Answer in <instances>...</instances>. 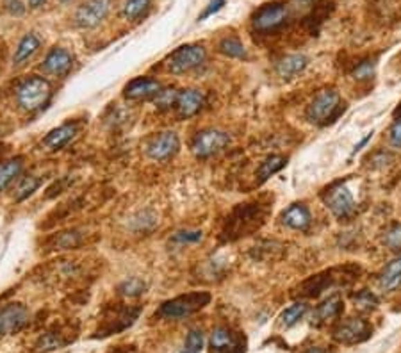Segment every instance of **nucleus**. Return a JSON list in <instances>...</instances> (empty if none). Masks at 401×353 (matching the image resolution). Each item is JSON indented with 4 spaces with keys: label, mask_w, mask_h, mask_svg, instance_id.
Returning <instances> with one entry per match:
<instances>
[{
    "label": "nucleus",
    "mask_w": 401,
    "mask_h": 353,
    "mask_svg": "<svg viewBox=\"0 0 401 353\" xmlns=\"http://www.w3.org/2000/svg\"><path fill=\"white\" fill-rule=\"evenodd\" d=\"M264 218H266V207L259 203H241L232 210L230 218L226 219V227L223 230L225 239L234 241L242 235H248L262 225Z\"/></svg>",
    "instance_id": "1"
},
{
    "label": "nucleus",
    "mask_w": 401,
    "mask_h": 353,
    "mask_svg": "<svg viewBox=\"0 0 401 353\" xmlns=\"http://www.w3.org/2000/svg\"><path fill=\"white\" fill-rule=\"evenodd\" d=\"M344 104H341L339 93L332 88H325L316 93V97L310 100L309 107L305 111V116L310 123L316 125H326L335 122L339 114L344 113Z\"/></svg>",
    "instance_id": "2"
},
{
    "label": "nucleus",
    "mask_w": 401,
    "mask_h": 353,
    "mask_svg": "<svg viewBox=\"0 0 401 353\" xmlns=\"http://www.w3.org/2000/svg\"><path fill=\"white\" fill-rule=\"evenodd\" d=\"M211 294L205 291H197V293L180 294L177 298L168 300L161 305L159 316L166 320H184L195 312L202 311L205 305H209Z\"/></svg>",
    "instance_id": "3"
},
{
    "label": "nucleus",
    "mask_w": 401,
    "mask_h": 353,
    "mask_svg": "<svg viewBox=\"0 0 401 353\" xmlns=\"http://www.w3.org/2000/svg\"><path fill=\"white\" fill-rule=\"evenodd\" d=\"M52 88L48 80L43 77H29L24 82H20L17 88V100L21 109L34 113L43 109L46 102L51 100Z\"/></svg>",
    "instance_id": "4"
},
{
    "label": "nucleus",
    "mask_w": 401,
    "mask_h": 353,
    "mask_svg": "<svg viewBox=\"0 0 401 353\" xmlns=\"http://www.w3.org/2000/svg\"><path fill=\"white\" fill-rule=\"evenodd\" d=\"M323 202L339 219H350L357 212V200L351 193L348 181L334 182L330 188H326L323 193Z\"/></svg>",
    "instance_id": "5"
},
{
    "label": "nucleus",
    "mask_w": 401,
    "mask_h": 353,
    "mask_svg": "<svg viewBox=\"0 0 401 353\" xmlns=\"http://www.w3.org/2000/svg\"><path fill=\"white\" fill-rule=\"evenodd\" d=\"M289 20V8L284 2H267L251 15V26L259 33H273Z\"/></svg>",
    "instance_id": "6"
},
{
    "label": "nucleus",
    "mask_w": 401,
    "mask_h": 353,
    "mask_svg": "<svg viewBox=\"0 0 401 353\" xmlns=\"http://www.w3.org/2000/svg\"><path fill=\"white\" fill-rule=\"evenodd\" d=\"M205 57H207V52L204 46L197 45V43H189V45H182L175 52H172V55L168 57L166 66L173 75H182V73H188L195 68L202 66L205 63Z\"/></svg>",
    "instance_id": "7"
},
{
    "label": "nucleus",
    "mask_w": 401,
    "mask_h": 353,
    "mask_svg": "<svg viewBox=\"0 0 401 353\" xmlns=\"http://www.w3.org/2000/svg\"><path fill=\"white\" fill-rule=\"evenodd\" d=\"M230 136L220 129H204L191 141V152L198 159H209L229 147Z\"/></svg>",
    "instance_id": "8"
},
{
    "label": "nucleus",
    "mask_w": 401,
    "mask_h": 353,
    "mask_svg": "<svg viewBox=\"0 0 401 353\" xmlns=\"http://www.w3.org/2000/svg\"><path fill=\"white\" fill-rule=\"evenodd\" d=\"M332 336L341 345H359L373 336V327L364 318H348L334 328Z\"/></svg>",
    "instance_id": "9"
},
{
    "label": "nucleus",
    "mask_w": 401,
    "mask_h": 353,
    "mask_svg": "<svg viewBox=\"0 0 401 353\" xmlns=\"http://www.w3.org/2000/svg\"><path fill=\"white\" fill-rule=\"evenodd\" d=\"M244 350H247V337L241 332H235L229 327H216L211 334V353H244Z\"/></svg>",
    "instance_id": "10"
},
{
    "label": "nucleus",
    "mask_w": 401,
    "mask_h": 353,
    "mask_svg": "<svg viewBox=\"0 0 401 353\" xmlns=\"http://www.w3.org/2000/svg\"><path fill=\"white\" fill-rule=\"evenodd\" d=\"M111 0H86L75 13V24L80 29H95L107 18Z\"/></svg>",
    "instance_id": "11"
},
{
    "label": "nucleus",
    "mask_w": 401,
    "mask_h": 353,
    "mask_svg": "<svg viewBox=\"0 0 401 353\" xmlns=\"http://www.w3.org/2000/svg\"><path fill=\"white\" fill-rule=\"evenodd\" d=\"M180 148V139L177 132L164 131L150 138L145 145L147 156L154 161H168L175 156Z\"/></svg>",
    "instance_id": "12"
},
{
    "label": "nucleus",
    "mask_w": 401,
    "mask_h": 353,
    "mask_svg": "<svg viewBox=\"0 0 401 353\" xmlns=\"http://www.w3.org/2000/svg\"><path fill=\"white\" fill-rule=\"evenodd\" d=\"M29 323V311L21 303H9L0 309V336H13Z\"/></svg>",
    "instance_id": "13"
},
{
    "label": "nucleus",
    "mask_w": 401,
    "mask_h": 353,
    "mask_svg": "<svg viewBox=\"0 0 401 353\" xmlns=\"http://www.w3.org/2000/svg\"><path fill=\"white\" fill-rule=\"evenodd\" d=\"M204 104V93H200L198 89H182V91H179V97H177V116L182 118V120L193 118L195 114L200 113Z\"/></svg>",
    "instance_id": "14"
},
{
    "label": "nucleus",
    "mask_w": 401,
    "mask_h": 353,
    "mask_svg": "<svg viewBox=\"0 0 401 353\" xmlns=\"http://www.w3.org/2000/svg\"><path fill=\"white\" fill-rule=\"evenodd\" d=\"M73 66V57L64 48H52L43 61V72L54 77H64Z\"/></svg>",
    "instance_id": "15"
},
{
    "label": "nucleus",
    "mask_w": 401,
    "mask_h": 353,
    "mask_svg": "<svg viewBox=\"0 0 401 353\" xmlns=\"http://www.w3.org/2000/svg\"><path fill=\"white\" fill-rule=\"evenodd\" d=\"M161 82L148 77H138V79L130 80L125 86V98L129 100H148L154 98L161 91Z\"/></svg>",
    "instance_id": "16"
},
{
    "label": "nucleus",
    "mask_w": 401,
    "mask_h": 353,
    "mask_svg": "<svg viewBox=\"0 0 401 353\" xmlns=\"http://www.w3.org/2000/svg\"><path fill=\"white\" fill-rule=\"evenodd\" d=\"M139 312H141V309L139 307L118 309V311L114 312V316H111V318H109V320H114V321H105L104 327L98 330V334H96V336L105 337V336H111V334H116V332H121V330H125V328H129L130 325L134 323V321L138 320Z\"/></svg>",
    "instance_id": "17"
},
{
    "label": "nucleus",
    "mask_w": 401,
    "mask_h": 353,
    "mask_svg": "<svg viewBox=\"0 0 401 353\" xmlns=\"http://www.w3.org/2000/svg\"><path fill=\"white\" fill-rule=\"evenodd\" d=\"M280 219L287 228L300 232H305L310 227V223H312V216H310V210L307 209L305 203H291L282 212Z\"/></svg>",
    "instance_id": "18"
},
{
    "label": "nucleus",
    "mask_w": 401,
    "mask_h": 353,
    "mask_svg": "<svg viewBox=\"0 0 401 353\" xmlns=\"http://www.w3.org/2000/svg\"><path fill=\"white\" fill-rule=\"evenodd\" d=\"M307 64H309V59L303 54H291L282 57L280 61H276L275 72L284 80H291L296 75H300L307 68Z\"/></svg>",
    "instance_id": "19"
},
{
    "label": "nucleus",
    "mask_w": 401,
    "mask_h": 353,
    "mask_svg": "<svg viewBox=\"0 0 401 353\" xmlns=\"http://www.w3.org/2000/svg\"><path fill=\"white\" fill-rule=\"evenodd\" d=\"M77 134V125L75 123H64V125L57 127L54 131H51L46 134V138L43 139V145H45L48 150H61L63 147H66L71 139L75 138Z\"/></svg>",
    "instance_id": "20"
},
{
    "label": "nucleus",
    "mask_w": 401,
    "mask_h": 353,
    "mask_svg": "<svg viewBox=\"0 0 401 353\" xmlns=\"http://www.w3.org/2000/svg\"><path fill=\"white\" fill-rule=\"evenodd\" d=\"M344 302L339 294H332L321 305H318L316 312H314V323L316 325H323L328 323L330 320H335L341 312H343Z\"/></svg>",
    "instance_id": "21"
},
{
    "label": "nucleus",
    "mask_w": 401,
    "mask_h": 353,
    "mask_svg": "<svg viewBox=\"0 0 401 353\" xmlns=\"http://www.w3.org/2000/svg\"><path fill=\"white\" fill-rule=\"evenodd\" d=\"M378 286L385 293H391V291L398 289L401 286V255L393 259L384 268V271L380 273V280H378Z\"/></svg>",
    "instance_id": "22"
},
{
    "label": "nucleus",
    "mask_w": 401,
    "mask_h": 353,
    "mask_svg": "<svg viewBox=\"0 0 401 353\" xmlns=\"http://www.w3.org/2000/svg\"><path fill=\"white\" fill-rule=\"evenodd\" d=\"M39 46H42V42H39L36 34H26V36L20 39V43H18L17 51H15V66H21L24 63H27V61L39 51Z\"/></svg>",
    "instance_id": "23"
},
{
    "label": "nucleus",
    "mask_w": 401,
    "mask_h": 353,
    "mask_svg": "<svg viewBox=\"0 0 401 353\" xmlns=\"http://www.w3.org/2000/svg\"><path fill=\"white\" fill-rule=\"evenodd\" d=\"M73 337H68L63 330H48V332L43 334L42 337L36 343V352L38 353H46L54 352V350H61L70 343Z\"/></svg>",
    "instance_id": "24"
},
{
    "label": "nucleus",
    "mask_w": 401,
    "mask_h": 353,
    "mask_svg": "<svg viewBox=\"0 0 401 353\" xmlns=\"http://www.w3.org/2000/svg\"><path fill=\"white\" fill-rule=\"evenodd\" d=\"M285 164H287V159L284 156H269L260 163L259 170H257V181L262 184L269 176H273L275 173L280 172L282 168H285Z\"/></svg>",
    "instance_id": "25"
},
{
    "label": "nucleus",
    "mask_w": 401,
    "mask_h": 353,
    "mask_svg": "<svg viewBox=\"0 0 401 353\" xmlns=\"http://www.w3.org/2000/svg\"><path fill=\"white\" fill-rule=\"evenodd\" d=\"M220 52L222 54H225L226 57H232V59H247L248 57V52H247V46L242 45V42L239 38H235V36H226V38H223L222 42H220Z\"/></svg>",
    "instance_id": "26"
},
{
    "label": "nucleus",
    "mask_w": 401,
    "mask_h": 353,
    "mask_svg": "<svg viewBox=\"0 0 401 353\" xmlns=\"http://www.w3.org/2000/svg\"><path fill=\"white\" fill-rule=\"evenodd\" d=\"M21 172V159L15 157V159H8L4 163H0V191L4 190L6 185L11 181H15V176Z\"/></svg>",
    "instance_id": "27"
},
{
    "label": "nucleus",
    "mask_w": 401,
    "mask_h": 353,
    "mask_svg": "<svg viewBox=\"0 0 401 353\" xmlns=\"http://www.w3.org/2000/svg\"><path fill=\"white\" fill-rule=\"evenodd\" d=\"M150 6L152 0H127L123 9H121V15L127 20H139V18L148 13Z\"/></svg>",
    "instance_id": "28"
},
{
    "label": "nucleus",
    "mask_w": 401,
    "mask_h": 353,
    "mask_svg": "<svg viewBox=\"0 0 401 353\" xmlns=\"http://www.w3.org/2000/svg\"><path fill=\"white\" fill-rule=\"evenodd\" d=\"M307 311H309V307H307V303H303V302L293 303L291 307H287L284 312H282V316H280L282 325H284L285 328L294 327V325H296L298 321L303 320V316L307 314Z\"/></svg>",
    "instance_id": "29"
},
{
    "label": "nucleus",
    "mask_w": 401,
    "mask_h": 353,
    "mask_svg": "<svg viewBox=\"0 0 401 353\" xmlns=\"http://www.w3.org/2000/svg\"><path fill=\"white\" fill-rule=\"evenodd\" d=\"M39 185H42V179H38V176H24L20 184L17 185V190H15V200H17V202H24L26 198H29L34 191L38 190Z\"/></svg>",
    "instance_id": "30"
},
{
    "label": "nucleus",
    "mask_w": 401,
    "mask_h": 353,
    "mask_svg": "<svg viewBox=\"0 0 401 353\" xmlns=\"http://www.w3.org/2000/svg\"><path fill=\"white\" fill-rule=\"evenodd\" d=\"M177 97H179V89L175 88H161V91L154 97V105L159 111H166L175 107Z\"/></svg>",
    "instance_id": "31"
},
{
    "label": "nucleus",
    "mask_w": 401,
    "mask_h": 353,
    "mask_svg": "<svg viewBox=\"0 0 401 353\" xmlns=\"http://www.w3.org/2000/svg\"><path fill=\"white\" fill-rule=\"evenodd\" d=\"M80 243H82V235H80L77 230L63 232V234H59L54 239V248L55 250L77 248Z\"/></svg>",
    "instance_id": "32"
},
{
    "label": "nucleus",
    "mask_w": 401,
    "mask_h": 353,
    "mask_svg": "<svg viewBox=\"0 0 401 353\" xmlns=\"http://www.w3.org/2000/svg\"><path fill=\"white\" fill-rule=\"evenodd\" d=\"M147 291V284L141 280V278H129V280L121 282L118 286V293L121 296H129V298H134V296H139Z\"/></svg>",
    "instance_id": "33"
},
{
    "label": "nucleus",
    "mask_w": 401,
    "mask_h": 353,
    "mask_svg": "<svg viewBox=\"0 0 401 353\" xmlns=\"http://www.w3.org/2000/svg\"><path fill=\"white\" fill-rule=\"evenodd\" d=\"M384 244L393 252H401V223H393L385 230Z\"/></svg>",
    "instance_id": "34"
},
{
    "label": "nucleus",
    "mask_w": 401,
    "mask_h": 353,
    "mask_svg": "<svg viewBox=\"0 0 401 353\" xmlns=\"http://www.w3.org/2000/svg\"><path fill=\"white\" fill-rule=\"evenodd\" d=\"M353 303H355L357 309L368 312V311H373V309L378 307V298H376L375 293H371V291H368V289H364L353 296Z\"/></svg>",
    "instance_id": "35"
},
{
    "label": "nucleus",
    "mask_w": 401,
    "mask_h": 353,
    "mask_svg": "<svg viewBox=\"0 0 401 353\" xmlns=\"http://www.w3.org/2000/svg\"><path fill=\"white\" fill-rule=\"evenodd\" d=\"M204 343H205L204 332H202V330H197V328H193V330H189L188 337H186V350H188V352L200 353L202 348H204Z\"/></svg>",
    "instance_id": "36"
},
{
    "label": "nucleus",
    "mask_w": 401,
    "mask_h": 353,
    "mask_svg": "<svg viewBox=\"0 0 401 353\" xmlns=\"http://www.w3.org/2000/svg\"><path fill=\"white\" fill-rule=\"evenodd\" d=\"M373 75H375V61H371V59H366V61L359 63L355 70L351 72V77L355 80H368Z\"/></svg>",
    "instance_id": "37"
},
{
    "label": "nucleus",
    "mask_w": 401,
    "mask_h": 353,
    "mask_svg": "<svg viewBox=\"0 0 401 353\" xmlns=\"http://www.w3.org/2000/svg\"><path fill=\"white\" fill-rule=\"evenodd\" d=\"M389 143L393 148H401V118L389 129Z\"/></svg>",
    "instance_id": "38"
},
{
    "label": "nucleus",
    "mask_w": 401,
    "mask_h": 353,
    "mask_svg": "<svg viewBox=\"0 0 401 353\" xmlns=\"http://www.w3.org/2000/svg\"><path fill=\"white\" fill-rule=\"evenodd\" d=\"M223 6H225V0H211L209 6H207V8L204 9V13H202L200 17H198V20L202 21V20H205V18L213 17V15L217 13V11H220V9H222Z\"/></svg>",
    "instance_id": "39"
},
{
    "label": "nucleus",
    "mask_w": 401,
    "mask_h": 353,
    "mask_svg": "<svg viewBox=\"0 0 401 353\" xmlns=\"http://www.w3.org/2000/svg\"><path fill=\"white\" fill-rule=\"evenodd\" d=\"M173 239L179 243H197L202 239V232H177Z\"/></svg>",
    "instance_id": "40"
},
{
    "label": "nucleus",
    "mask_w": 401,
    "mask_h": 353,
    "mask_svg": "<svg viewBox=\"0 0 401 353\" xmlns=\"http://www.w3.org/2000/svg\"><path fill=\"white\" fill-rule=\"evenodd\" d=\"M8 9L13 15H21L26 11V6H21L20 0H9L8 2Z\"/></svg>",
    "instance_id": "41"
},
{
    "label": "nucleus",
    "mask_w": 401,
    "mask_h": 353,
    "mask_svg": "<svg viewBox=\"0 0 401 353\" xmlns=\"http://www.w3.org/2000/svg\"><path fill=\"white\" fill-rule=\"evenodd\" d=\"M319 0H291V4L296 9H309L318 4Z\"/></svg>",
    "instance_id": "42"
},
{
    "label": "nucleus",
    "mask_w": 401,
    "mask_h": 353,
    "mask_svg": "<svg viewBox=\"0 0 401 353\" xmlns=\"http://www.w3.org/2000/svg\"><path fill=\"white\" fill-rule=\"evenodd\" d=\"M371 138H373V132H369V134H368V136H366V138H364V139H362V141H360V143H359V145H355V148H353V152H351V156H355L357 152H359V150H360V148H362V147H364V145L368 143V141H369V139H371Z\"/></svg>",
    "instance_id": "43"
},
{
    "label": "nucleus",
    "mask_w": 401,
    "mask_h": 353,
    "mask_svg": "<svg viewBox=\"0 0 401 353\" xmlns=\"http://www.w3.org/2000/svg\"><path fill=\"white\" fill-rule=\"evenodd\" d=\"M303 353H330L326 348H321V346H312V348H307Z\"/></svg>",
    "instance_id": "44"
},
{
    "label": "nucleus",
    "mask_w": 401,
    "mask_h": 353,
    "mask_svg": "<svg viewBox=\"0 0 401 353\" xmlns=\"http://www.w3.org/2000/svg\"><path fill=\"white\" fill-rule=\"evenodd\" d=\"M46 0H29V6L33 9H38V8H42L43 4H45Z\"/></svg>",
    "instance_id": "45"
},
{
    "label": "nucleus",
    "mask_w": 401,
    "mask_h": 353,
    "mask_svg": "<svg viewBox=\"0 0 401 353\" xmlns=\"http://www.w3.org/2000/svg\"><path fill=\"white\" fill-rule=\"evenodd\" d=\"M59 2H63V4H70V2H73V0H59Z\"/></svg>",
    "instance_id": "46"
},
{
    "label": "nucleus",
    "mask_w": 401,
    "mask_h": 353,
    "mask_svg": "<svg viewBox=\"0 0 401 353\" xmlns=\"http://www.w3.org/2000/svg\"><path fill=\"white\" fill-rule=\"evenodd\" d=\"M182 353H195V352H188V350H182Z\"/></svg>",
    "instance_id": "47"
}]
</instances>
